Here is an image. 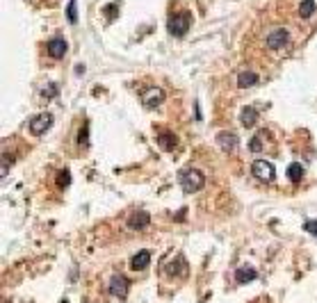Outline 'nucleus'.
I'll return each instance as SVG.
<instances>
[{"label": "nucleus", "mask_w": 317, "mask_h": 303, "mask_svg": "<svg viewBox=\"0 0 317 303\" xmlns=\"http://www.w3.org/2000/svg\"><path fill=\"white\" fill-rule=\"evenodd\" d=\"M48 53L53 55V57H64V53H66V41L64 39H50L48 41Z\"/></svg>", "instance_id": "nucleus-13"}, {"label": "nucleus", "mask_w": 317, "mask_h": 303, "mask_svg": "<svg viewBox=\"0 0 317 303\" xmlns=\"http://www.w3.org/2000/svg\"><path fill=\"white\" fill-rule=\"evenodd\" d=\"M110 294L117 298H126L128 296V289H130V280L126 278V276H112V280H110Z\"/></svg>", "instance_id": "nucleus-4"}, {"label": "nucleus", "mask_w": 317, "mask_h": 303, "mask_svg": "<svg viewBox=\"0 0 317 303\" xmlns=\"http://www.w3.org/2000/svg\"><path fill=\"white\" fill-rule=\"evenodd\" d=\"M66 14H69V21H71V23H75V21H78V0H71Z\"/></svg>", "instance_id": "nucleus-19"}, {"label": "nucleus", "mask_w": 317, "mask_h": 303, "mask_svg": "<svg viewBox=\"0 0 317 303\" xmlns=\"http://www.w3.org/2000/svg\"><path fill=\"white\" fill-rule=\"evenodd\" d=\"M71 183V176H69V171H62L60 176H57V185L60 187H66V185Z\"/></svg>", "instance_id": "nucleus-20"}, {"label": "nucleus", "mask_w": 317, "mask_h": 303, "mask_svg": "<svg viewBox=\"0 0 317 303\" xmlns=\"http://www.w3.org/2000/svg\"><path fill=\"white\" fill-rule=\"evenodd\" d=\"M287 41H290V32L283 30V28H278V30H274L272 35H267V48L269 50H281L287 46Z\"/></svg>", "instance_id": "nucleus-5"}, {"label": "nucleus", "mask_w": 317, "mask_h": 303, "mask_svg": "<svg viewBox=\"0 0 317 303\" xmlns=\"http://www.w3.org/2000/svg\"><path fill=\"white\" fill-rule=\"evenodd\" d=\"M217 144L222 146V150H226V153H235V148H238V134L224 130V132L217 134Z\"/></svg>", "instance_id": "nucleus-8"}, {"label": "nucleus", "mask_w": 317, "mask_h": 303, "mask_svg": "<svg viewBox=\"0 0 317 303\" xmlns=\"http://www.w3.org/2000/svg\"><path fill=\"white\" fill-rule=\"evenodd\" d=\"M303 228H306V230H310V233L317 237V226H315V221H306V224H303Z\"/></svg>", "instance_id": "nucleus-24"}, {"label": "nucleus", "mask_w": 317, "mask_h": 303, "mask_svg": "<svg viewBox=\"0 0 317 303\" xmlns=\"http://www.w3.org/2000/svg\"><path fill=\"white\" fill-rule=\"evenodd\" d=\"M7 171H10V155H3V171H0V174H3V178H5L7 176Z\"/></svg>", "instance_id": "nucleus-23"}, {"label": "nucleus", "mask_w": 317, "mask_h": 303, "mask_svg": "<svg viewBox=\"0 0 317 303\" xmlns=\"http://www.w3.org/2000/svg\"><path fill=\"white\" fill-rule=\"evenodd\" d=\"M149 221H151V217L146 212H135V214H130V217H128V226L133 230L146 228V226H149Z\"/></svg>", "instance_id": "nucleus-9"}, {"label": "nucleus", "mask_w": 317, "mask_h": 303, "mask_svg": "<svg viewBox=\"0 0 317 303\" xmlns=\"http://www.w3.org/2000/svg\"><path fill=\"white\" fill-rule=\"evenodd\" d=\"M265 139H267V132H265V130L256 132V134H253V139L249 141V150H253V153H260V150L265 148Z\"/></svg>", "instance_id": "nucleus-15"}, {"label": "nucleus", "mask_w": 317, "mask_h": 303, "mask_svg": "<svg viewBox=\"0 0 317 303\" xmlns=\"http://www.w3.org/2000/svg\"><path fill=\"white\" fill-rule=\"evenodd\" d=\"M287 178L292 180V183H299V180L303 178V167L299 162H292L290 167H287Z\"/></svg>", "instance_id": "nucleus-17"}, {"label": "nucleus", "mask_w": 317, "mask_h": 303, "mask_svg": "<svg viewBox=\"0 0 317 303\" xmlns=\"http://www.w3.org/2000/svg\"><path fill=\"white\" fill-rule=\"evenodd\" d=\"M258 82V75L253 73V71H242V73L238 75V87L240 89H247V87L256 85Z\"/></svg>", "instance_id": "nucleus-14"}, {"label": "nucleus", "mask_w": 317, "mask_h": 303, "mask_svg": "<svg viewBox=\"0 0 317 303\" xmlns=\"http://www.w3.org/2000/svg\"><path fill=\"white\" fill-rule=\"evenodd\" d=\"M256 269L253 267H249V264H244V267H240L238 271H235V280H238L240 285H244V283H251V280H256Z\"/></svg>", "instance_id": "nucleus-12"}, {"label": "nucleus", "mask_w": 317, "mask_h": 303, "mask_svg": "<svg viewBox=\"0 0 317 303\" xmlns=\"http://www.w3.org/2000/svg\"><path fill=\"white\" fill-rule=\"evenodd\" d=\"M105 14H108L110 19H114V14H117V5H110V7H105Z\"/></svg>", "instance_id": "nucleus-25"}, {"label": "nucleus", "mask_w": 317, "mask_h": 303, "mask_svg": "<svg viewBox=\"0 0 317 303\" xmlns=\"http://www.w3.org/2000/svg\"><path fill=\"white\" fill-rule=\"evenodd\" d=\"M315 14V0H303L301 5H299V16L301 19H308V16Z\"/></svg>", "instance_id": "nucleus-18"}, {"label": "nucleus", "mask_w": 317, "mask_h": 303, "mask_svg": "<svg viewBox=\"0 0 317 303\" xmlns=\"http://www.w3.org/2000/svg\"><path fill=\"white\" fill-rule=\"evenodd\" d=\"M203 183H205V178L198 169H187V171L180 174V187H183L185 194H194V192H198V189L203 187Z\"/></svg>", "instance_id": "nucleus-1"}, {"label": "nucleus", "mask_w": 317, "mask_h": 303, "mask_svg": "<svg viewBox=\"0 0 317 303\" xmlns=\"http://www.w3.org/2000/svg\"><path fill=\"white\" fill-rule=\"evenodd\" d=\"M158 144L162 146L164 150H171V148H176L178 139H176L174 132H169V130H160V132H158Z\"/></svg>", "instance_id": "nucleus-11"}, {"label": "nucleus", "mask_w": 317, "mask_h": 303, "mask_svg": "<svg viewBox=\"0 0 317 303\" xmlns=\"http://www.w3.org/2000/svg\"><path fill=\"white\" fill-rule=\"evenodd\" d=\"M240 121H242V125H256L258 121V109L256 107H244L242 109V114H240Z\"/></svg>", "instance_id": "nucleus-16"}, {"label": "nucleus", "mask_w": 317, "mask_h": 303, "mask_svg": "<svg viewBox=\"0 0 317 303\" xmlns=\"http://www.w3.org/2000/svg\"><path fill=\"white\" fill-rule=\"evenodd\" d=\"M189 25H192V16H189V12H180V14H174L171 19H169L167 30H169V35L183 37V35H187Z\"/></svg>", "instance_id": "nucleus-2"}, {"label": "nucleus", "mask_w": 317, "mask_h": 303, "mask_svg": "<svg viewBox=\"0 0 317 303\" xmlns=\"http://www.w3.org/2000/svg\"><path fill=\"white\" fill-rule=\"evenodd\" d=\"M50 125H53V116H50L48 112H44V114H37V116L30 119V132L32 134H44Z\"/></svg>", "instance_id": "nucleus-6"}, {"label": "nucleus", "mask_w": 317, "mask_h": 303, "mask_svg": "<svg viewBox=\"0 0 317 303\" xmlns=\"http://www.w3.org/2000/svg\"><path fill=\"white\" fill-rule=\"evenodd\" d=\"M251 174L256 180H263V183H272L276 178V169H274V164L267 162V160H256L251 167Z\"/></svg>", "instance_id": "nucleus-3"}, {"label": "nucleus", "mask_w": 317, "mask_h": 303, "mask_svg": "<svg viewBox=\"0 0 317 303\" xmlns=\"http://www.w3.org/2000/svg\"><path fill=\"white\" fill-rule=\"evenodd\" d=\"M87 132H89V130H87V125H82V128H80V146H87V137H89V134H87Z\"/></svg>", "instance_id": "nucleus-22"}, {"label": "nucleus", "mask_w": 317, "mask_h": 303, "mask_svg": "<svg viewBox=\"0 0 317 303\" xmlns=\"http://www.w3.org/2000/svg\"><path fill=\"white\" fill-rule=\"evenodd\" d=\"M139 98H142V103L146 105V107H158V105L164 100V91L160 89V87H149Z\"/></svg>", "instance_id": "nucleus-7"}, {"label": "nucleus", "mask_w": 317, "mask_h": 303, "mask_svg": "<svg viewBox=\"0 0 317 303\" xmlns=\"http://www.w3.org/2000/svg\"><path fill=\"white\" fill-rule=\"evenodd\" d=\"M41 94H44L46 98H53V96H57V85H46Z\"/></svg>", "instance_id": "nucleus-21"}, {"label": "nucleus", "mask_w": 317, "mask_h": 303, "mask_svg": "<svg viewBox=\"0 0 317 303\" xmlns=\"http://www.w3.org/2000/svg\"><path fill=\"white\" fill-rule=\"evenodd\" d=\"M151 264V253L149 251H139V253L133 255V260H130V267L135 269V271H142V269H146Z\"/></svg>", "instance_id": "nucleus-10"}]
</instances>
